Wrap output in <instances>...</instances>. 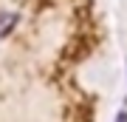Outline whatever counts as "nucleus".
I'll use <instances>...</instances> for the list:
<instances>
[{
  "label": "nucleus",
  "instance_id": "nucleus-1",
  "mask_svg": "<svg viewBox=\"0 0 127 122\" xmlns=\"http://www.w3.org/2000/svg\"><path fill=\"white\" fill-rule=\"evenodd\" d=\"M119 122H127V114H122V117H119Z\"/></svg>",
  "mask_w": 127,
  "mask_h": 122
}]
</instances>
